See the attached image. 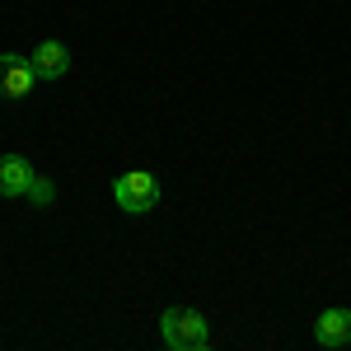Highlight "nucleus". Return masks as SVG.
<instances>
[{
    "instance_id": "f257e3e1",
    "label": "nucleus",
    "mask_w": 351,
    "mask_h": 351,
    "mask_svg": "<svg viewBox=\"0 0 351 351\" xmlns=\"http://www.w3.org/2000/svg\"><path fill=\"white\" fill-rule=\"evenodd\" d=\"M160 337L173 351H202L206 342H211V328H206V319H202L197 309L173 304V309H164V314H160Z\"/></svg>"
},
{
    "instance_id": "f03ea898",
    "label": "nucleus",
    "mask_w": 351,
    "mask_h": 351,
    "mask_svg": "<svg viewBox=\"0 0 351 351\" xmlns=\"http://www.w3.org/2000/svg\"><path fill=\"white\" fill-rule=\"evenodd\" d=\"M112 202H117L127 216H145V211H155V202H160V178L145 173V169H127V173L112 183Z\"/></svg>"
},
{
    "instance_id": "7ed1b4c3",
    "label": "nucleus",
    "mask_w": 351,
    "mask_h": 351,
    "mask_svg": "<svg viewBox=\"0 0 351 351\" xmlns=\"http://www.w3.org/2000/svg\"><path fill=\"white\" fill-rule=\"evenodd\" d=\"M33 84H38V71H33V61L24 56H0V99H28L33 94Z\"/></svg>"
},
{
    "instance_id": "20e7f679",
    "label": "nucleus",
    "mask_w": 351,
    "mask_h": 351,
    "mask_svg": "<svg viewBox=\"0 0 351 351\" xmlns=\"http://www.w3.org/2000/svg\"><path fill=\"white\" fill-rule=\"evenodd\" d=\"M33 164L24 155H0V197H28V183H33Z\"/></svg>"
},
{
    "instance_id": "39448f33",
    "label": "nucleus",
    "mask_w": 351,
    "mask_h": 351,
    "mask_svg": "<svg viewBox=\"0 0 351 351\" xmlns=\"http://www.w3.org/2000/svg\"><path fill=\"white\" fill-rule=\"evenodd\" d=\"M314 337H319V347H347L351 342V309H324L319 314V324H314Z\"/></svg>"
},
{
    "instance_id": "423d86ee",
    "label": "nucleus",
    "mask_w": 351,
    "mask_h": 351,
    "mask_svg": "<svg viewBox=\"0 0 351 351\" xmlns=\"http://www.w3.org/2000/svg\"><path fill=\"white\" fill-rule=\"evenodd\" d=\"M28 61H33L38 80H61V75L71 71V52H66V43H38Z\"/></svg>"
},
{
    "instance_id": "0eeeda50",
    "label": "nucleus",
    "mask_w": 351,
    "mask_h": 351,
    "mask_svg": "<svg viewBox=\"0 0 351 351\" xmlns=\"http://www.w3.org/2000/svg\"><path fill=\"white\" fill-rule=\"evenodd\" d=\"M28 202H33V206H52L56 202V183L52 178H33V183H28Z\"/></svg>"
}]
</instances>
